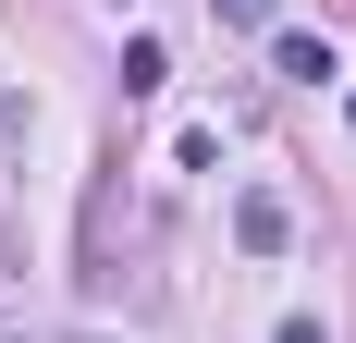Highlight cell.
Returning <instances> with one entry per match:
<instances>
[{
  "label": "cell",
  "instance_id": "cell-1",
  "mask_svg": "<svg viewBox=\"0 0 356 343\" xmlns=\"http://www.w3.org/2000/svg\"><path fill=\"white\" fill-rule=\"evenodd\" d=\"M270 74H283V86H320V74H344V62H332V37L283 25V37H270Z\"/></svg>",
  "mask_w": 356,
  "mask_h": 343
},
{
  "label": "cell",
  "instance_id": "cell-2",
  "mask_svg": "<svg viewBox=\"0 0 356 343\" xmlns=\"http://www.w3.org/2000/svg\"><path fill=\"white\" fill-rule=\"evenodd\" d=\"M283 233H295L283 196H246V208H234V245H246V258H283Z\"/></svg>",
  "mask_w": 356,
  "mask_h": 343
},
{
  "label": "cell",
  "instance_id": "cell-3",
  "mask_svg": "<svg viewBox=\"0 0 356 343\" xmlns=\"http://www.w3.org/2000/svg\"><path fill=\"white\" fill-rule=\"evenodd\" d=\"M123 86H136V99H147V86H172V49H160V37H136V49H123Z\"/></svg>",
  "mask_w": 356,
  "mask_h": 343
},
{
  "label": "cell",
  "instance_id": "cell-4",
  "mask_svg": "<svg viewBox=\"0 0 356 343\" xmlns=\"http://www.w3.org/2000/svg\"><path fill=\"white\" fill-rule=\"evenodd\" d=\"M221 25H270V0H221Z\"/></svg>",
  "mask_w": 356,
  "mask_h": 343
},
{
  "label": "cell",
  "instance_id": "cell-5",
  "mask_svg": "<svg viewBox=\"0 0 356 343\" xmlns=\"http://www.w3.org/2000/svg\"><path fill=\"white\" fill-rule=\"evenodd\" d=\"M270 343H332V331H320V319H283V331H270Z\"/></svg>",
  "mask_w": 356,
  "mask_h": 343
},
{
  "label": "cell",
  "instance_id": "cell-6",
  "mask_svg": "<svg viewBox=\"0 0 356 343\" xmlns=\"http://www.w3.org/2000/svg\"><path fill=\"white\" fill-rule=\"evenodd\" d=\"M344 110H356V99H344Z\"/></svg>",
  "mask_w": 356,
  "mask_h": 343
}]
</instances>
